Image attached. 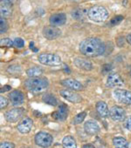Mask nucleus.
<instances>
[{"mask_svg":"<svg viewBox=\"0 0 131 148\" xmlns=\"http://www.w3.org/2000/svg\"><path fill=\"white\" fill-rule=\"evenodd\" d=\"M79 50L81 54L89 58H94L102 55L106 47L103 42L97 38H88L80 44Z\"/></svg>","mask_w":131,"mask_h":148,"instance_id":"1","label":"nucleus"},{"mask_svg":"<svg viewBox=\"0 0 131 148\" xmlns=\"http://www.w3.org/2000/svg\"><path fill=\"white\" fill-rule=\"evenodd\" d=\"M48 81L41 78H30L25 81L26 88L33 93H40L46 91L48 87Z\"/></svg>","mask_w":131,"mask_h":148,"instance_id":"2","label":"nucleus"},{"mask_svg":"<svg viewBox=\"0 0 131 148\" xmlns=\"http://www.w3.org/2000/svg\"><path fill=\"white\" fill-rule=\"evenodd\" d=\"M108 10L101 5H95L91 7L88 11V17L90 20L96 22V23H101L107 20L108 18Z\"/></svg>","mask_w":131,"mask_h":148,"instance_id":"3","label":"nucleus"},{"mask_svg":"<svg viewBox=\"0 0 131 148\" xmlns=\"http://www.w3.org/2000/svg\"><path fill=\"white\" fill-rule=\"evenodd\" d=\"M39 61L40 64L49 66H59L62 64L60 57L52 53H41L39 56Z\"/></svg>","mask_w":131,"mask_h":148,"instance_id":"4","label":"nucleus"},{"mask_svg":"<svg viewBox=\"0 0 131 148\" xmlns=\"http://www.w3.org/2000/svg\"><path fill=\"white\" fill-rule=\"evenodd\" d=\"M53 138L51 134L45 132H39L35 136V143L43 148H47L52 144Z\"/></svg>","mask_w":131,"mask_h":148,"instance_id":"5","label":"nucleus"},{"mask_svg":"<svg viewBox=\"0 0 131 148\" xmlns=\"http://www.w3.org/2000/svg\"><path fill=\"white\" fill-rule=\"evenodd\" d=\"M114 99L124 105H131V92L124 89H115L113 92Z\"/></svg>","mask_w":131,"mask_h":148,"instance_id":"6","label":"nucleus"},{"mask_svg":"<svg viewBox=\"0 0 131 148\" xmlns=\"http://www.w3.org/2000/svg\"><path fill=\"white\" fill-rule=\"evenodd\" d=\"M25 111L23 108H13L12 110L7 111L5 113V118L8 122L11 123H16L18 122L23 116H24Z\"/></svg>","mask_w":131,"mask_h":148,"instance_id":"7","label":"nucleus"},{"mask_svg":"<svg viewBox=\"0 0 131 148\" xmlns=\"http://www.w3.org/2000/svg\"><path fill=\"white\" fill-rule=\"evenodd\" d=\"M109 117L113 121L122 122L126 119V112L122 107L119 106H114L109 110Z\"/></svg>","mask_w":131,"mask_h":148,"instance_id":"8","label":"nucleus"},{"mask_svg":"<svg viewBox=\"0 0 131 148\" xmlns=\"http://www.w3.org/2000/svg\"><path fill=\"white\" fill-rule=\"evenodd\" d=\"M124 85V81L121 77L117 73L112 72L109 73L107 79V86L110 88L114 87H121Z\"/></svg>","mask_w":131,"mask_h":148,"instance_id":"9","label":"nucleus"},{"mask_svg":"<svg viewBox=\"0 0 131 148\" xmlns=\"http://www.w3.org/2000/svg\"><path fill=\"white\" fill-rule=\"evenodd\" d=\"M59 94L61 95V97H63L65 99H67L71 103L77 104V103H81L82 100L81 95H79L78 93H76L74 91L72 90H61L59 91Z\"/></svg>","mask_w":131,"mask_h":148,"instance_id":"10","label":"nucleus"},{"mask_svg":"<svg viewBox=\"0 0 131 148\" xmlns=\"http://www.w3.org/2000/svg\"><path fill=\"white\" fill-rule=\"evenodd\" d=\"M42 33H43V36L48 39V40H53V39H56L58 38L60 34H61V31L55 27V26H46L43 28V31H42Z\"/></svg>","mask_w":131,"mask_h":148,"instance_id":"11","label":"nucleus"},{"mask_svg":"<svg viewBox=\"0 0 131 148\" xmlns=\"http://www.w3.org/2000/svg\"><path fill=\"white\" fill-rule=\"evenodd\" d=\"M61 85L65 87H67L68 89L74 91V92L83 90L82 84H81V82L77 81L76 79H67L62 80Z\"/></svg>","mask_w":131,"mask_h":148,"instance_id":"12","label":"nucleus"},{"mask_svg":"<svg viewBox=\"0 0 131 148\" xmlns=\"http://www.w3.org/2000/svg\"><path fill=\"white\" fill-rule=\"evenodd\" d=\"M74 65L81 69V70H83V71H89L91 70H93V64L92 63L84 58H80V57H77L74 59Z\"/></svg>","mask_w":131,"mask_h":148,"instance_id":"13","label":"nucleus"},{"mask_svg":"<svg viewBox=\"0 0 131 148\" xmlns=\"http://www.w3.org/2000/svg\"><path fill=\"white\" fill-rule=\"evenodd\" d=\"M49 22L52 26H61L64 25L67 22V16L64 13H56L50 17Z\"/></svg>","mask_w":131,"mask_h":148,"instance_id":"14","label":"nucleus"},{"mask_svg":"<svg viewBox=\"0 0 131 148\" xmlns=\"http://www.w3.org/2000/svg\"><path fill=\"white\" fill-rule=\"evenodd\" d=\"M9 99H10L12 106H21L24 103V101H25L24 94L20 91H18V90L12 91L9 94Z\"/></svg>","mask_w":131,"mask_h":148,"instance_id":"15","label":"nucleus"},{"mask_svg":"<svg viewBox=\"0 0 131 148\" xmlns=\"http://www.w3.org/2000/svg\"><path fill=\"white\" fill-rule=\"evenodd\" d=\"M84 129L85 132L89 135H96L101 131L99 125L94 120H88L84 125Z\"/></svg>","mask_w":131,"mask_h":148,"instance_id":"16","label":"nucleus"},{"mask_svg":"<svg viewBox=\"0 0 131 148\" xmlns=\"http://www.w3.org/2000/svg\"><path fill=\"white\" fill-rule=\"evenodd\" d=\"M33 125V122L32 119L30 118H25L19 125H18V130L19 132L26 134L30 132V131L32 130Z\"/></svg>","mask_w":131,"mask_h":148,"instance_id":"17","label":"nucleus"},{"mask_svg":"<svg viewBox=\"0 0 131 148\" xmlns=\"http://www.w3.org/2000/svg\"><path fill=\"white\" fill-rule=\"evenodd\" d=\"M52 118L56 120L64 121L68 118V106L66 105H60L59 109L52 114Z\"/></svg>","mask_w":131,"mask_h":148,"instance_id":"18","label":"nucleus"},{"mask_svg":"<svg viewBox=\"0 0 131 148\" xmlns=\"http://www.w3.org/2000/svg\"><path fill=\"white\" fill-rule=\"evenodd\" d=\"M96 111L98 114L102 118H107L109 116V110L108 105L104 101H99L96 104Z\"/></svg>","mask_w":131,"mask_h":148,"instance_id":"19","label":"nucleus"},{"mask_svg":"<svg viewBox=\"0 0 131 148\" xmlns=\"http://www.w3.org/2000/svg\"><path fill=\"white\" fill-rule=\"evenodd\" d=\"M113 144L114 148H128L129 145L126 138L122 137H115L113 138Z\"/></svg>","mask_w":131,"mask_h":148,"instance_id":"20","label":"nucleus"},{"mask_svg":"<svg viewBox=\"0 0 131 148\" xmlns=\"http://www.w3.org/2000/svg\"><path fill=\"white\" fill-rule=\"evenodd\" d=\"M62 146L64 148H77V144L72 136H66L62 140Z\"/></svg>","mask_w":131,"mask_h":148,"instance_id":"21","label":"nucleus"},{"mask_svg":"<svg viewBox=\"0 0 131 148\" xmlns=\"http://www.w3.org/2000/svg\"><path fill=\"white\" fill-rule=\"evenodd\" d=\"M42 73H43V70L38 66L31 67L26 71V74L29 78H39Z\"/></svg>","mask_w":131,"mask_h":148,"instance_id":"22","label":"nucleus"},{"mask_svg":"<svg viewBox=\"0 0 131 148\" xmlns=\"http://www.w3.org/2000/svg\"><path fill=\"white\" fill-rule=\"evenodd\" d=\"M42 100L47 104V105H50V106H55L58 105V100L57 99L52 95V94H50V93H47V94H45L43 97H42Z\"/></svg>","mask_w":131,"mask_h":148,"instance_id":"23","label":"nucleus"},{"mask_svg":"<svg viewBox=\"0 0 131 148\" xmlns=\"http://www.w3.org/2000/svg\"><path fill=\"white\" fill-rule=\"evenodd\" d=\"M71 16L75 20H82L85 17V11L83 9H81V8L74 9L72 12Z\"/></svg>","mask_w":131,"mask_h":148,"instance_id":"24","label":"nucleus"},{"mask_svg":"<svg viewBox=\"0 0 131 148\" xmlns=\"http://www.w3.org/2000/svg\"><path fill=\"white\" fill-rule=\"evenodd\" d=\"M0 11H1V16L3 18H9L12 15L11 6H8V5H1Z\"/></svg>","mask_w":131,"mask_h":148,"instance_id":"25","label":"nucleus"},{"mask_svg":"<svg viewBox=\"0 0 131 148\" xmlns=\"http://www.w3.org/2000/svg\"><path fill=\"white\" fill-rule=\"evenodd\" d=\"M86 116H87V112H81V113L77 114V115L74 117L73 123H74V125H79V124L82 123V122H83V120L85 119Z\"/></svg>","mask_w":131,"mask_h":148,"instance_id":"26","label":"nucleus"},{"mask_svg":"<svg viewBox=\"0 0 131 148\" xmlns=\"http://www.w3.org/2000/svg\"><path fill=\"white\" fill-rule=\"evenodd\" d=\"M7 30H8L7 21H6V19L5 18L1 17V18H0V33H1V34L6 33Z\"/></svg>","mask_w":131,"mask_h":148,"instance_id":"27","label":"nucleus"},{"mask_svg":"<svg viewBox=\"0 0 131 148\" xmlns=\"http://www.w3.org/2000/svg\"><path fill=\"white\" fill-rule=\"evenodd\" d=\"M7 71L11 74H18L21 72V67L18 64H12L7 68Z\"/></svg>","mask_w":131,"mask_h":148,"instance_id":"28","label":"nucleus"},{"mask_svg":"<svg viewBox=\"0 0 131 148\" xmlns=\"http://www.w3.org/2000/svg\"><path fill=\"white\" fill-rule=\"evenodd\" d=\"M123 16H121V15H118V16H115L111 20H110V25L114 26V25H117L119 24H121V22L123 20Z\"/></svg>","mask_w":131,"mask_h":148,"instance_id":"29","label":"nucleus"},{"mask_svg":"<svg viewBox=\"0 0 131 148\" xmlns=\"http://www.w3.org/2000/svg\"><path fill=\"white\" fill-rule=\"evenodd\" d=\"M0 45H1V46L12 47L14 44H13V42L12 41L11 38H2V39H1V41H0Z\"/></svg>","mask_w":131,"mask_h":148,"instance_id":"30","label":"nucleus"},{"mask_svg":"<svg viewBox=\"0 0 131 148\" xmlns=\"http://www.w3.org/2000/svg\"><path fill=\"white\" fill-rule=\"evenodd\" d=\"M13 44H14V46L17 47V48H23L24 45H25L24 40L22 38H15V40L13 41Z\"/></svg>","mask_w":131,"mask_h":148,"instance_id":"31","label":"nucleus"},{"mask_svg":"<svg viewBox=\"0 0 131 148\" xmlns=\"http://www.w3.org/2000/svg\"><path fill=\"white\" fill-rule=\"evenodd\" d=\"M112 69H113V67H112L111 64H104V65L102 66V68H101V72H102L103 75H105V74H108Z\"/></svg>","mask_w":131,"mask_h":148,"instance_id":"32","label":"nucleus"},{"mask_svg":"<svg viewBox=\"0 0 131 148\" xmlns=\"http://www.w3.org/2000/svg\"><path fill=\"white\" fill-rule=\"evenodd\" d=\"M8 106V99L3 96L0 97V108L4 109Z\"/></svg>","mask_w":131,"mask_h":148,"instance_id":"33","label":"nucleus"},{"mask_svg":"<svg viewBox=\"0 0 131 148\" xmlns=\"http://www.w3.org/2000/svg\"><path fill=\"white\" fill-rule=\"evenodd\" d=\"M15 145L11 142H2L0 145V148H14Z\"/></svg>","mask_w":131,"mask_h":148,"instance_id":"34","label":"nucleus"},{"mask_svg":"<svg viewBox=\"0 0 131 148\" xmlns=\"http://www.w3.org/2000/svg\"><path fill=\"white\" fill-rule=\"evenodd\" d=\"M124 125H125V127H126L128 130L131 131V116H130V117H128V118L126 119Z\"/></svg>","mask_w":131,"mask_h":148,"instance_id":"35","label":"nucleus"},{"mask_svg":"<svg viewBox=\"0 0 131 148\" xmlns=\"http://www.w3.org/2000/svg\"><path fill=\"white\" fill-rule=\"evenodd\" d=\"M13 3V0H1V5L11 6Z\"/></svg>","mask_w":131,"mask_h":148,"instance_id":"36","label":"nucleus"},{"mask_svg":"<svg viewBox=\"0 0 131 148\" xmlns=\"http://www.w3.org/2000/svg\"><path fill=\"white\" fill-rule=\"evenodd\" d=\"M11 89H12V86L6 85V86H4L1 89H0V92L3 93V92H9V91H11Z\"/></svg>","mask_w":131,"mask_h":148,"instance_id":"37","label":"nucleus"},{"mask_svg":"<svg viewBox=\"0 0 131 148\" xmlns=\"http://www.w3.org/2000/svg\"><path fill=\"white\" fill-rule=\"evenodd\" d=\"M30 49H32L34 52H37V51H39L38 49H36V48L34 47V43H33V42H31V43H30Z\"/></svg>","mask_w":131,"mask_h":148,"instance_id":"38","label":"nucleus"},{"mask_svg":"<svg viewBox=\"0 0 131 148\" xmlns=\"http://www.w3.org/2000/svg\"><path fill=\"white\" fill-rule=\"evenodd\" d=\"M64 71L65 72H67L68 74H69L71 71H70V70H69V68H68V65H66V64H64Z\"/></svg>","mask_w":131,"mask_h":148,"instance_id":"39","label":"nucleus"},{"mask_svg":"<svg viewBox=\"0 0 131 148\" xmlns=\"http://www.w3.org/2000/svg\"><path fill=\"white\" fill-rule=\"evenodd\" d=\"M82 148H94V146L92 144H86L82 146Z\"/></svg>","mask_w":131,"mask_h":148,"instance_id":"40","label":"nucleus"},{"mask_svg":"<svg viewBox=\"0 0 131 148\" xmlns=\"http://www.w3.org/2000/svg\"><path fill=\"white\" fill-rule=\"evenodd\" d=\"M126 39H127V41H128V43L131 45V33L130 34H128V36H127V38H126Z\"/></svg>","mask_w":131,"mask_h":148,"instance_id":"41","label":"nucleus"},{"mask_svg":"<svg viewBox=\"0 0 131 148\" xmlns=\"http://www.w3.org/2000/svg\"><path fill=\"white\" fill-rule=\"evenodd\" d=\"M127 2H128L127 0H123V3H122V4H123V5H124V6H126V5H127Z\"/></svg>","mask_w":131,"mask_h":148,"instance_id":"42","label":"nucleus"},{"mask_svg":"<svg viewBox=\"0 0 131 148\" xmlns=\"http://www.w3.org/2000/svg\"><path fill=\"white\" fill-rule=\"evenodd\" d=\"M129 73H130V75H131V67H130V69H129Z\"/></svg>","mask_w":131,"mask_h":148,"instance_id":"43","label":"nucleus"},{"mask_svg":"<svg viewBox=\"0 0 131 148\" xmlns=\"http://www.w3.org/2000/svg\"><path fill=\"white\" fill-rule=\"evenodd\" d=\"M129 148H131V142H130V144H129Z\"/></svg>","mask_w":131,"mask_h":148,"instance_id":"44","label":"nucleus"}]
</instances>
